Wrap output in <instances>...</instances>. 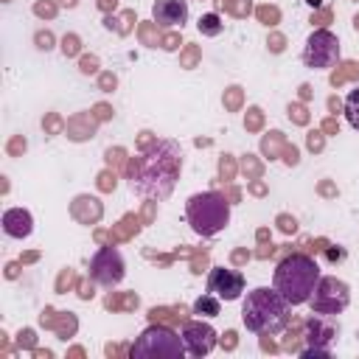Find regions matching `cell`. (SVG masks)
Segmentation results:
<instances>
[{"mask_svg":"<svg viewBox=\"0 0 359 359\" xmlns=\"http://www.w3.org/2000/svg\"><path fill=\"white\" fill-rule=\"evenodd\" d=\"M180 168H182L180 146L174 140H157L140 157L132 160L129 188L146 199H165L177 185Z\"/></svg>","mask_w":359,"mask_h":359,"instance_id":"cell-1","label":"cell"},{"mask_svg":"<svg viewBox=\"0 0 359 359\" xmlns=\"http://www.w3.org/2000/svg\"><path fill=\"white\" fill-rule=\"evenodd\" d=\"M292 320L289 300L272 286H255L241 303V323L252 334H280Z\"/></svg>","mask_w":359,"mask_h":359,"instance_id":"cell-2","label":"cell"},{"mask_svg":"<svg viewBox=\"0 0 359 359\" xmlns=\"http://www.w3.org/2000/svg\"><path fill=\"white\" fill-rule=\"evenodd\" d=\"M317 280H320V264L303 252L286 255L283 261H278V266L272 272V286L289 300V306L309 303Z\"/></svg>","mask_w":359,"mask_h":359,"instance_id":"cell-3","label":"cell"},{"mask_svg":"<svg viewBox=\"0 0 359 359\" xmlns=\"http://www.w3.org/2000/svg\"><path fill=\"white\" fill-rule=\"evenodd\" d=\"M185 219L196 236L202 238L219 236L230 224V202L216 191L194 194L185 202Z\"/></svg>","mask_w":359,"mask_h":359,"instance_id":"cell-4","label":"cell"},{"mask_svg":"<svg viewBox=\"0 0 359 359\" xmlns=\"http://www.w3.org/2000/svg\"><path fill=\"white\" fill-rule=\"evenodd\" d=\"M129 356L132 359H180L185 356V345H182V337L174 334L168 325H149L140 331V337L132 342L129 348Z\"/></svg>","mask_w":359,"mask_h":359,"instance_id":"cell-5","label":"cell"},{"mask_svg":"<svg viewBox=\"0 0 359 359\" xmlns=\"http://www.w3.org/2000/svg\"><path fill=\"white\" fill-rule=\"evenodd\" d=\"M311 311L314 314H325V317H334V314H342L351 303V289L345 280L334 278V275H320L317 286H314V294H311Z\"/></svg>","mask_w":359,"mask_h":359,"instance_id":"cell-6","label":"cell"},{"mask_svg":"<svg viewBox=\"0 0 359 359\" xmlns=\"http://www.w3.org/2000/svg\"><path fill=\"white\" fill-rule=\"evenodd\" d=\"M342 50H339V39L337 34H331L328 28H317L309 34L306 45H303V65L311 70H328L339 62Z\"/></svg>","mask_w":359,"mask_h":359,"instance_id":"cell-7","label":"cell"},{"mask_svg":"<svg viewBox=\"0 0 359 359\" xmlns=\"http://www.w3.org/2000/svg\"><path fill=\"white\" fill-rule=\"evenodd\" d=\"M126 275V264L118 247H101L90 258V278L98 286H118Z\"/></svg>","mask_w":359,"mask_h":359,"instance_id":"cell-8","label":"cell"},{"mask_svg":"<svg viewBox=\"0 0 359 359\" xmlns=\"http://www.w3.org/2000/svg\"><path fill=\"white\" fill-rule=\"evenodd\" d=\"M244 286H247L244 272L230 269V266H213L210 275H208V292L216 294V297L224 300V303L238 300V297L244 294Z\"/></svg>","mask_w":359,"mask_h":359,"instance_id":"cell-9","label":"cell"},{"mask_svg":"<svg viewBox=\"0 0 359 359\" xmlns=\"http://www.w3.org/2000/svg\"><path fill=\"white\" fill-rule=\"evenodd\" d=\"M182 337V345H185V353L191 356H208L216 345H219V334L210 323H202V320H188L180 331Z\"/></svg>","mask_w":359,"mask_h":359,"instance_id":"cell-10","label":"cell"},{"mask_svg":"<svg viewBox=\"0 0 359 359\" xmlns=\"http://www.w3.org/2000/svg\"><path fill=\"white\" fill-rule=\"evenodd\" d=\"M337 337V328L325 323V314H314L306 320V348L300 356H328L331 353V339Z\"/></svg>","mask_w":359,"mask_h":359,"instance_id":"cell-11","label":"cell"},{"mask_svg":"<svg viewBox=\"0 0 359 359\" xmlns=\"http://www.w3.org/2000/svg\"><path fill=\"white\" fill-rule=\"evenodd\" d=\"M151 17L163 28H174L188 22V0H154Z\"/></svg>","mask_w":359,"mask_h":359,"instance_id":"cell-12","label":"cell"},{"mask_svg":"<svg viewBox=\"0 0 359 359\" xmlns=\"http://www.w3.org/2000/svg\"><path fill=\"white\" fill-rule=\"evenodd\" d=\"M3 233L8 238H28L34 233V216L25 208H8L3 213Z\"/></svg>","mask_w":359,"mask_h":359,"instance_id":"cell-13","label":"cell"},{"mask_svg":"<svg viewBox=\"0 0 359 359\" xmlns=\"http://www.w3.org/2000/svg\"><path fill=\"white\" fill-rule=\"evenodd\" d=\"M219 311H222V300L210 292H205L202 297L194 300V314H199V317H216Z\"/></svg>","mask_w":359,"mask_h":359,"instance_id":"cell-14","label":"cell"},{"mask_svg":"<svg viewBox=\"0 0 359 359\" xmlns=\"http://www.w3.org/2000/svg\"><path fill=\"white\" fill-rule=\"evenodd\" d=\"M342 109H345V121L359 132V84L345 95V104H342Z\"/></svg>","mask_w":359,"mask_h":359,"instance_id":"cell-15","label":"cell"},{"mask_svg":"<svg viewBox=\"0 0 359 359\" xmlns=\"http://www.w3.org/2000/svg\"><path fill=\"white\" fill-rule=\"evenodd\" d=\"M199 31H202L205 36H216V34H222V20H219V14H202V20H199Z\"/></svg>","mask_w":359,"mask_h":359,"instance_id":"cell-16","label":"cell"},{"mask_svg":"<svg viewBox=\"0 0 359 359\" xmlns=\"http://www.w3.org/2000/svg\"><path fill=\"white\" fill-rule=\"evenodd\" d=\"M306 3H309V6H314V8H317V6H320V3H323V0H306Z\"/></svg>","mask_w":359,"mask_h":359,"instance_id":"cell-17","label":"cell"}]
</instances>
